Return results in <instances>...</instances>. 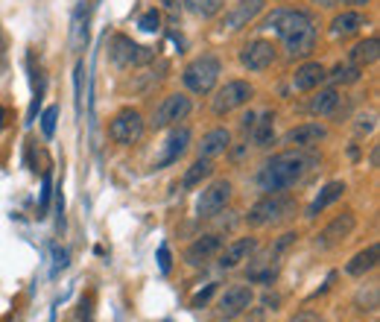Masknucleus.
I'll use <instances>...</instances> for the list:
<instances>
[{
    "instance_id": "obj_20",
    "label": "nucleus",
    "mask_w": 380,
    "mask_h": 322,
    "mask_svg": "<svg viewBox=\"0 0 380 322\" xmlns=\"http://www.w3.org/2000/svg\"><path fill=\"white\" fill-rule=\"evenodd\" d=\"M255 249H258V240H255V237H240V240L228 244V246L220 252V267H223V270H234V267H240Z\"/></svg>"
},
{
    "instance_id": "obj_32",
    "label": "nucleus",
    "mask_w": 380,
    "mask_h": 322,
    "mask_svg": "<svg viewBox=\"0 0 380 322\" xmlns=\"http://www.w3.org/2000/svg\"><path fill=\"white\" fill-rule=\"evenodd\" d=\"M71 267V255H68V249H62V246H53V270H50V276L56 279V276H62L64 270Z\"/></svg>"
},
{
    "instance_id": "obj_12",
    "label": "nucleus",
    "mask_w": 380,
    "mask_h": 322,
    "mask_svg": "<svg viewBox=\"0 0 380 322\" xmlns=\"http://www.w3.org/2000/svg\"><path fill=\"white\" fill-rule=\"evenodd\" d=\"M354 225H357V217H354V214H339V217H334V220H330L325 229L319 232L316 249H334V246H339L342 240L351 237Z\"/></svg>"
},
{
    "instance_id": "obj_17",
    "label": "nucleus",
    "mask_w": 380,
    "mask_h": 322,
    "mask_svg": "<svg viewBox=\"0 0 380 322\" xmlns=\"http://www.w3.org/2000/svg\"><path fill=\"white\" fill-rule=\"evenodd\" d=\"M325 76H328V71L322 62H304L293 74V88L295 91H316L325 83Z\"/></svg>"
},
{
    "instance_id": "obj_16",
    "label": "nucleus",
    "mask_w": 380,
    "mask_h": 322,
    "mask_svg": "<svg viewBox=\"0 0 380 322\" xmlns=\"http://www.w3.org/2000/svg\"><path fill=\"white\" fill-rule=\"evenodd\" d=\"M223 249V237L220 234H202L199 240H193V244L188 246L185 252V261L190 267H202L205 261H211L213 255H217Z\"/></svg>"
},
{
    "instance_id": "obj_35",
    "label": "nucleus",
    "mask_w": 380,
    "mask_h": 322,
    "mask_svg": "<svg viewBox=\"0 0 380 322\" xmlns=\"http://www.w3.org/2000/svg\"><path fill=\"white\" fill-rule=\"evenodd\" d=\"M313 6H322V9H330V6H354V9H363L369 6L372 0H310Z\"/></svg>"
},
{
    "instance_id": "obj_41",
    "label": "nucleus",
    "mask_w": 380,
    "mask_h": 322,
    "mask_svg": "<svg viewBox=\"0 0 380 322\" xmlns=\"http://www.w3.org/2000/svg\"><path fill=\"white\" fill-rule=\"evenodd\" d=\"M255 118H258V111H246V115L240 118V126H243V132H249V129L255 126Z\"/></svg>"
},
{
    "instance_id": "obj_8",
    "label": "nucleus",
    "mask_w": 380,
    "mask_h": 322,
    "mask_svg": "<svg viewBox=\"0 0 380 322\" xmlns=\"http://www.w3.org/2000/svg\"><path fill=\"white\" fill-rule=\"evenodd\" d=\"M275 59H278V47L272 41H267V38H255V41L240 47V64L252 74L269 71L275 64Z\"/></svg>"
},
{
    "instance_id": "obj_14",
    "label": "nucleus",
    "mask_w": 380,
    "mask_h": 322,
    "mask_svg": "<svg viewBox=\"0 0 380 322\" xmlns=\"http://www.w3.org/2000/svg\"><path fill=\"white\" fill-rule=\"evenodd\" d=\"M190 141H193V135H190V129H188V126H173V132L167 135V141H164V155L155 161L153 167H155V170H164V167L176 164V161L188 153Z\"/></svg>"
},
{
    "instance_id": "obj_21",
    "label": "nucleus",
    "mask_w": 380,
    "mask_h": 322,
    "mask_svg": "<svg viewBox=\"0 0 380 322\" xmlns=\"http://www.w3.org/2000/svg\"><path fill=\"white\" fill-rule=\"evenodd\" d=\"M275 115L272 111H260V115L255 118V126L249 129L252 132V144L258 150H267V147H272L275 144Z\"/></svg>"
},
{
    "instance_id": "obj_26",
    "label": "nucleus",
    "mask_w": 380,
    "mask_h": 322,
    "mask_svg": "<svg viewBox=\"0 0 380 322\" xmlns=\"http://www.w3.org/2000/svg\"><path fill=\"white\" fill-rule=\"evenodd\" d=\"M377 258H380V249H377V244H372L369 249H363V252H357L349 264H345V272L349 276H366L369 270H374L377 267Z\"/></svg>"
},
{
    "instance_id": "obj_27",
    "label": "nucleus",
    "mask_w": 380,
    "mask_h": 322,
    "mask_svg": "<svg viewBox=\"0 0 380 322\" xmlns=\"http://www.w3.org/2000/svg\"><path fill=\"white\" fill-rule=\"evenodd\" d=\"M181 6H185L193 18H213V15H220L223 6H225V0H181Z\"/></svg>"
},
{
    "instance_id": "obj_40",
    "label": "nucleus",
    "mask_w": 380,
    "mask_h": 322,
    "mask_svg": "<svg viewBox=\"0 0 380 322\" xmlns=\"http://www.w3.org/2000/svg\"><path fill=\"white\" fill-rule=\"evenodd\" d=\"M56 225L64 229V197H62V185L56 188Z\"/></svg>"
},
{
    "instance_id": "obj_34",
    "label": "nucleus",
    "mask_w": 380,
    "mask_h": 322,
    "mask_svg": "<svg viewBox=\"0 0 380 322\" xmlns=\"http://www.w3.org/2000/svg\"><path fill=\"white\" fill-rule=\"evenodd\" d=\"M50 197H53V179L50 176H44L41 179V193H38V217H44L47 214V208H50Z\"/></svg>"
},
{
    "instance_id": "obj_42",
    "label": "nucleus",
    "mask_w": 380,
    "mask_h": 322,
    "mask_svg": "<svg viewBox=\"0 0 380 322\" xmlns=\"http://www.w3.org/2000/svg\"><path fill=\"white\" fill-rule=\"evenodd\" d=\"M158 4H161L164 9H167V12H176V9L181 6V0H158Z\"/></svg>"
},
{
    "instance_id": "obj_3",
    "label": "nucleus",
    "mask_w": 380,
    "mask_h": 322,
    "mask_svg": "<svg viewBox=\"0 0 380 322\" xmlns=\"http://www.w3.org/2000/svg\"><path fill=\"white\" fill-rule=\"evenodd\" d=\"M220 74H223V62L213 56V53H202L196 56L193 62L185 64V71H181V83L190 94H211L220 83Z\"/></svg>"
},
{
    "instance_id": "obj_45",
    "label": "nucleus",
    "mask_w": 380,
    "mask_h": 322,
    "mask_svg": "<svg viewBox=\"0 0 380 322\" xmlns=\"http://www.w3.org/2000/svg\"><path fill=\"white\" fill-rule=\"evenodd\" d=\"M164 322H173V319H164Z\"/></svg>"
},
{
    "instance_id": "obj_19",
    "label": "nucleus",
    "mask_w": 380,
    "mask_h": 322,
    "mask_svg": "<svg viewBox=\"0 0 380 322\" xmlns=\"http://www.w3.org/2000/svg\"><path fill=\"white\" fill-rule=\"evenodd\" d=\"M366 15L357 12V9H345L339 12L334 21H330V36L334 38H349V36H357V32L366 27Z\"/></svg>"
},
{
    "instance_id": "obj_38",
    "label": "nucleus",
    "mask_w": 380,
    "mask_h": 322,
    "mask_svg": "<svg viewBox=\"0 0 380 322\" xmlns=\"http://www.w3.org/2000/svg\"><path fill=\"white\" fill-rule=\"evenodd\" d=\"M357 120H360V123H357V135H372V132H374V126H377V123H374V120H377L374 115H360Z\"/></svg>"
},
{
    "instance_id": "obj_33",
    "label": "nucleus",
    "mask_w": 380,
    "mask_h": 322,
    "mask_svg": "<svg viewBox=\"0 0 380 322\" xmlns=\"http://www.w3.org/2000/svg\"><path fill=\"white\" fill-rule=\"evenodd\" d=\"M82 74H85V62H76L73 68V100H76V118H82Z\"/></svg>"
},
{
    "instance_id": "obj_11",
    "label": "nucleus",
    "mask_w": 380,
    "mask_h": 322,
    "mask_svg": "<svg viewBox=\"0 0 380 322\" xmlns=\"http://www.w3.org/2000/svg\"><path fill=\"white\" fill-rule=\"evenodd\" d=\"M328 138V129L322 123H302V126H293L281 135V144L290 150H313Z\"/></svg>"
},
{
    "instance_id": "obj_7",
    "label": "nucleus",
    "mask_w": 380,
    "mask_h": 322,
    "mask_svg": "<svg viewBox=\"0 0 380 322\" xmlns=\"http://www.w3.org/2000/svg\"><path fill=\"white\" fill-rule=\"evenodd\" d=\"M155 59V50H150V47H141L135 44L132 38L126 36H114L111 41V62L118 64V68H141V64H150Z\"/></svg>"
},
{
    "instance_id": "obj_15",
    "label": "nucleus",
    "mask_w": 380,
    "mask_h": 322,
    "mask_svg": "<svg viewBox=\"0 0 380 322\" xmlns=\"http://www.w3.org/2000/svg\"><path fill=\"white\" fill-rule=\"evenodd\" d=\"M88 36H91V4L79 0L71 15V47L76 53H82L88 47Z\"/></svg>"
},
{
    "instance_id": "obj_31",
    "label": "nucleus",
    "mask_w": 380,
    "mask_h": 322,
    "mask_svg": "<svg viewBox=\"0 0 380 322\" xmlns=\"http://www.w3.org/2000/svg\"><path fill=\"white\" fill-rule=\"evenodd\" d=\"M138 29H141V32H150V36H153V32H158V29H161V15H158V9H146L141 18H138Z\"/></svg>"
},
{
    "instance_id": "obj_23",
    "label": "nucleus",
    "mask_w": 380,
    "mask_h": 322,
    "mask_svg": "<svg viewBox=\"0 0 380 322\" xmlns=\"http://www.w3.org/2000/svg\"><path fill=\"white\" fill-rule=\"evenodd\" d=\"M339 100H342V94L337 88H322L316 91V97L310 100V115H316V118H330L334 111L339 108Z\"/></svg>"
},
{
    "instance_id": "obj_10",
    "label": "nucleus",
    "mask_w": 380,
    "mask_h": 322,
    "mask_svg": "<svg viewBox=\"0 0 380 322\" xmlns=\"http://www.w3.org/2000/svg\"><path fill=\"white\" fill-rule=\"evenodd\" d=\"M231 200V182L228 179H217V182H211L208 188H202L199 193V202H196V217H213V214H220L223 208L228 205Z\"/></svg>"
},
{
    "instance_id": "obj_36",
    "label": "nucleus",
    "mask_w": 380,
    "mask_h": 322,
    "mask_svg": "<svg viewBox=\"0 0 380 322\" xmlns=\"http://www.w3.org/2000/svg\"><path fill=\"white\" fill-rule=\"evenodd\" d=\"M295 237H299L295 232H284V234H281V237L275 240V246H272V261H278L281 252H284L287 246H293V244H295Z\"/></svg>"
},
{
    "instance_id": "obj_37",
    "label": "nucleus",
    "mask_w": 380,
    "mask_h": 322,
    "mask_svg": "<svg viewBox=\"0 0 380 322\" xmlns=\"http://www.w3.org/2000/svg\"><path fill=\"white\" fill-rule=\"evenodd\" d=\"M158 267H161L164 276H167V272L173 270V255H170V246H167V244L158 246Z\"/></svg>"
},
{
    "instance_id": "obj_29",
    "label": "nucleus",
    "mask_w": 380,
    "mask_h": 322,
    "mask_svg": "<svg viewBox=\"0 0 380 322\" xmlns=\"http://www.w3.org/2000/svg\"><path fill=\"white\" fill-rule=\"evenodd\" d=\"M325 79H330V83H334V85H354V83H360V79H363V68H357V64H337V68L334 71H330Z\"/></svg>"
},
{
    "instance_id": "obj_6",
    "label": "nucleus",
    "mask_w": 380,
    "mask_h": 322,
    "mask_svg": "<svg viewBox=\"0 0 380 322\" xmlns=\"http://www.w3.org/2000/svg\"><path fill=\"white\" fill-rule=\"evenodd\" d=\"M143 115L138 108H123L118 115L111 118L108 123V135L114 144H120V147H132V144H138L141 135H143Z\"/></svg>"
},
{
    "instance_id": "obj_2",
    "label": "nucleus",
    "mask_w": 380,
    "mask_h": 322,
    "mask_svg": "<svg viewBox=\"0 0 380 322\" xmlns=\"http://www.w3.org/2000/svg\"><path fill=\"white\" fill-rule=\"evenodd\" d=\"M319 167V155L313 150H284L272 158H267L255 173V188L260 193H284L293 185L307 179V173Z\"/></svg>"
},
{
    "instance_id": "obj_44",
    "label": "nucleus",
    "mask_w": 380,
    "mask_h": 322,
    "mask_svg": "<svg viewBox=\"0 0 380 322\" xmlns=\"http://www.w3.org/2000/svg\"><path fill=\"white\" fill-rule=\"evenodd\" d=\"M3 129H6V108L0 106V132H3Z\"/></svg>"
},
{
    "instance_id": "obj_9",
    "label": "nucleus",
    "mask_w": 380,
    "mask_h": 322,
    "mask_svg": "<svg viewBox=\"0 0 380 322\" xmlns=\"http://www.w3.org/2000/svg\"><path fill=\"white\" fill-rule=\"evenodd\" d=\"M190 97L188 94H167L164 97V103L155 108V115H153V129H167V126H178V120H185L190 115Z\"/></svg>"
},
{
    "instance_id": "obj_30",
    "label": "nucleus",
    "mask_w": 380,
    "mask_h": 322,
    "mask_svg": "<svg viewBox=\"0 0 380 322\" xmlns=\"http://www.w3.org/2000/svg\"><path fill=\"white\" fill-rule=\"evenodd\" d=\"M41 132H44V138L50 141L53 135H56V120H59V108L56 106H47L44 111H41Z\"/></svg>"
},
{
    "instance_id": "obj_4",
    "label": "nucleus",
    "mask_w": 380,
    "mask_h": 322,
    "mask_svg": "<svg viewBox=\"0 0 380 322\" xmlns=\"http://www.w3.org/2000/svg\"><path fill=\"white\" fill-rule=\"evenodd\" d=\"M295 214V202L281 197V193H267L260 202H255L246 214V223L260 229V225H275V223H284Z\"/></svg>"
},
{
    "instance_id": "obj_13",
    "label": "nucleus",
    "mask_w": 380,
    "mask_h": 322,
    "mask_svg": "<svg viewBox=\"0 0 380 322\" xmlns=\"http://www.w3.org/2000/svg\"><path fill=\"white\" fill-rule=\"evenodd\" d=\"M252 302H255L252 287L234 284V287H228L225 293L220 296V302H217V314H220L223 319H234V316H240L246 308H249Z\"/></svg>"
},
{
    "instance_id": "obj_1",
    "label": "nucleus",
    "mask_w": 380,
    "mask_h": 322,
    "mask_svg": "<svg viewBox=\"0 0 380 322\" xmlns=\"http://www.w3.org/2000/svg\"><path fill=\"white\" fill-rule=\"evenodd\" d=\"M260 29H272L287 50V59H307L316 50L319 24L307 9H287L278 6L263 18Z\"/></svg>"
},
{
    "instance_id": "obj_24",
    "label": "nucleus",
    "mask_w": 380,
    "mask_h": 322,
    "mask_svg": "<svg viewBox=\"0 0 380 322\" xmlns=\"http://www.w3.org/2000/svg\"><path fill=\"white\" fill-rule=\"evenodd\" d=\"M377 56H380V41H377V36H369V38L357 41V44L351 47V53H349L351 64H357V68H366V64H374V62H377Z\"/></svg>"
},
{
    "instance_id": "obj_25",
    "label": "nucleus",
    "mask_w": 380,
    "mask_h": 322,
    "mask_svg": "<svg viewBox=\"0 0 380 322\" xmlns=\"http://www.w3.org/2000/svg\"><path fill=\"white\" fill-rule=\"evenodd\" d=\"M263 4H267V0H240L237 9L231 12V15H225V27H228V29H240V27H246V24H249L255 15L263 9Z\"/></svg>"
},
{
    "instance_id": "obj_39",
    "label": "nucleus",
    "mask_w": 380,
    "mask_h": 322,
    "mask_svg": "<svg viewBox=\"0 0 380 322\" xmlns=\"http://www.w3.org/2000/svg\"><path fill=\"white\" fill-rule=\"evenodd\" d=\"M213 290H217V284H205V290H199V293L193 296L190 308H202V304H208V299L213 296Z\"/></svg>"
},
{
    "instance_id": "obj_43",
    "label": "nucleus",
    "mask_w": 380,
    "mask_h": 322,
    "mask_svg": "<svg viewBox=\"0 0 380 322\" xmlns=\"http://www.w3.org/2000/svg\"><path fill=\"white\" fill-rule=\"evenodd\" d=\"M377 161H380V150H377V147H372V158H369V164H372V167H377Z\"/></svg>"
},
{
    "instance_id": "obj_28",
    "label": "nucleus",
    "mask_w": 380,
    "mask_h": 322,
    "mask_svg": "<svg viewBox=\"0 0 380 322\" xmlns=\"http://www.w3.org/2000/svg\"><path fill=\"white\" fill-rule=\"evenodd\" d=\"M213 173V164H211V158H196L193 164L188 167V173H185V179H181V188L185 190H190V188H196V185H202L208 176Z\"/></svg>"
},
{
    "instance_id": "obj_5",
    "label": "nucleus",
    "mask_w": 380,
    "mask_h": 322,
    "mask_svg": "<svg viewBox=\"0 0 380 322\" xmlns=\"http://www.w3.org/2000/svg\"><path fill=\"white\" fill-rule=\"evenodd\" d=\"M213 94V100H211V111L217 118H225V115H231L234 108H243L246 103L252 100V94H255V88L246 83V79H228V83L223 85V88H217V91H211Z\"/></svg>"
},
{
    "instance_id": "obj_22",
    "label": "nucleus",
    "mask_w": 380,
    "mask_h": 322,
    "mask_svg": "<svg viewBox=\"0 0 380 322\" xmlns=\"http://www.w3.org/2000/svg\"><path fill=\"white\" fill-rule=\"evenodd\" d=\"M342 193H345V182H328V185L319 190V197L310 202V208H307V220H316L328 205H334L337 200H342Z\"/></svg>"
},
{
    "instance_id": "obj_18",
    "label": "nucleus",
    "mask_w": 380,
    "mask_h": 322,
    "mask_svg": "<svg viewBox=\"0 0 380 322\" xmlns=\"http://www.w3.org/2000/svg\"><path fill=\"white\" fill-rule=\"evenodd\" d=\"M231 147V132L225 126H217V129H211V132L202 135V141L196 144V150H199V158H217L223 153H228Z\"/></svg>"
}]
</instances>
